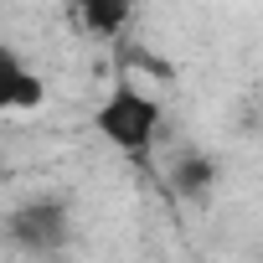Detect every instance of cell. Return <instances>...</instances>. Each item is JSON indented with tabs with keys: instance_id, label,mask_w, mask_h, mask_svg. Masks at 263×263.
Returning a JSON list of instances; mask_svg holds the SVG:
<instances>
[{
	"instance_id": "cell-1",
	"label": "cell",
	"mask_w": 263,
	"mask_h": 263,
	"mask_svg": "<svg viewBox=\"0 0 263 263\" xmlns=\"http://www.w3.org/2000/svg\"><path fill=\"white\" fill-rule=\"evenodd\" d=\"M93 129H98V140L108 150H119L124 160H145L155 150V140H160V129H165V103L140 78L119 72L108 83V93L98 98V108H93Z\"/></svg>"
},
{
	"instance_id": "cell-2",
	"label": "cell",
	"mask_w": 263,
	"mask_h": 263,
	"mask_svg": "<svg viewBox=\"0 0 263 263\" xmlns=\"http://www.w3.org/2000/svg\"><path fill=\"white\" fill-rule=\"evenodd\" d=\"M72 206L62 196H26L16 201L6 217H0V242L11 253H26V258H57L72 248Z\"/></svg>"
},
{
	"instance_id": "cell-3",
	"label": "cell",
	"mask_w": 263,
	"mask_h": 263,
	"mask_svg": "<svg viewBox=\"0 0 263 263\" xmlns=\"http://www.w3.org/2000/svg\"><path fill=\"white\" fill-rule=\"evenodd\" d=\"M42 103H47V78L11 42H0V114H36Z\"/></svg>"
},
{
	"instance_id": "cell-4",
	"label": "cell",
	"mask_w": 263,
	"mask_h": 263,
	"mask_svg": "<svg viewBox=\"0 0 263 263\" xmlns=\"http://www.w3.org/2000/svg\"><path fill=\"white\" fill-rule=\"evenodd\" d=\"M62 11H67V21H72V31L83 42L108 47V42H119L129 31V21H135V0H62Z\"/></svg>"
},
{
	"instance_id": "cell-5",
	"label": "cell",
	"mask_w": 263,
	"mask_h": 263,
	"mask_svg": "<svg viewBox=\"0 0 263 263\" xmlns=\"http://www.w3.org/2000/svg\"><path fill=\"white\" fill-rule=\"evenodd\" d=\"M217 181H222V165H217V155L206 150V145H186L176 160H171V191L181 196V201H206L212 191H217Z\"/></svg>"
}]
</instances>
